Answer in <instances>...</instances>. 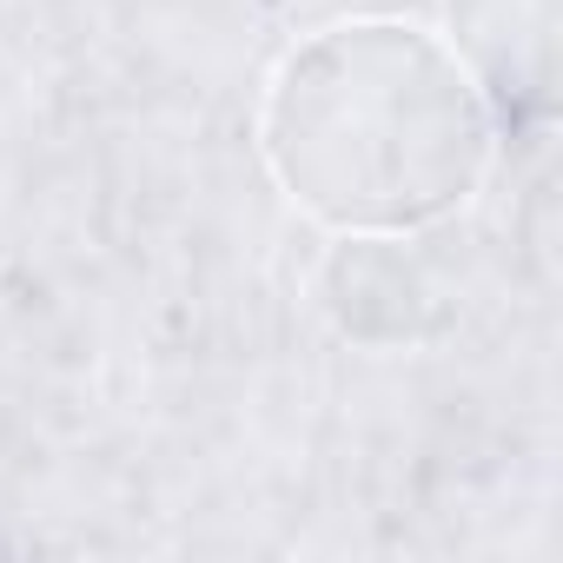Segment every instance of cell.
Returning <instances> with one entry per match:
<instances>
[{
	"mask_svg": "<svg viewBox=\"0 0 563 563\" xmlns=\"http://www.w3.org/2000/svg\"><path fill=\"white\" fill-rule=\"evenodd\" d=\"M265 166L332 232H424L490 173V107L457 54L411 21H339L265 87Z\"/></svg>",
	"mask_w": 563,
	"mask_h": 563,
	"instance_id": "obj_1",
	"label": "cell"
},
{
	"mask_svg": "<svg viewBox=\"0 0 563 563\" xmlns=\"http://www.w3.org/2000/svg\"><path fill=\"white\" fill-rule=\"evenodd\" d=\"M563 0H444V47L490 107V126L537 133L556 113Z\"/></svg>",
	"mask_w": 563,
	"mask_h": 563,
	"instance_id": "obj_2",
	"label": "cell"
},
{
	"mask_svg": "<svg viewBox=\"0 0 563 563\" xmlns=\"http://www.w3.org/2000/svg\"><path fill=\"white\" fill-rule=\"evenodd\" d=\"M319 292L332 319L365 345H411L438 325V292L424 286V265L398 245V232H345V245L325 258Z\"/></svg>",
	"mask_w": 563,
	"mask_h": 563,
	"instance_id": "obj_3",
	"label": "cell"
}]
</instances>
